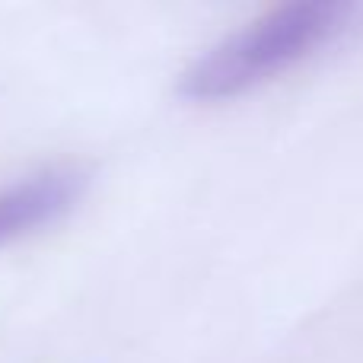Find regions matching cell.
Instances as JSON below:
<instances>
[{
	"label": "cell",
	"mask_w": 363,
	"mask_h": 363,
	"mask_svg": "<svg viewBox=\"0 0 363 363\" xmlns=\"http://www.w3.org/2000/svg\"><path fill=\"white\" fill-rule=\"evenodd\" d=\"M360 13L363 6L341 0H300L274 6L188 64L179 77V93L194 102L252 93L335 45L357 26Z\"/></svg>",
	"instance_id": "1"
},
{
	"label": "cell",
	"mask_w": 363,
	"mask_h": 363,
	"mask_svg": "<svg viewBox=\"0 0 363 363\" xmlns=\"http://www.w3.org/2000/svg\"><path fill=\"white\" fill-rule=\"evenodd\" d=\"M89 172L61 163L10 182L0 188V249L64 220L83 201Z\"/></svg>",
	"instance_id": "2"
}]
</instances>
